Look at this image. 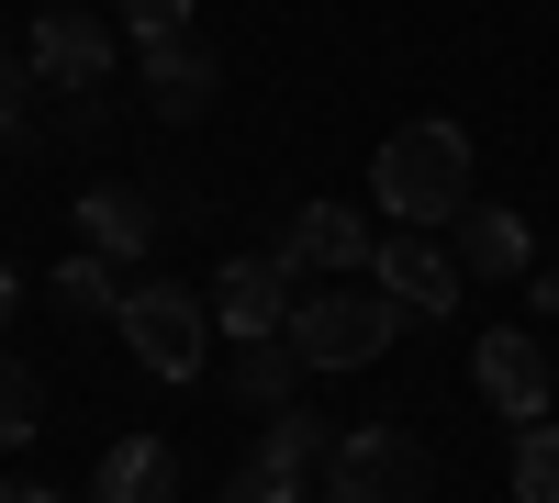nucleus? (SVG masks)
Masks as SVG:
<instances>
[{"instance_id":"nucleus-1","label":"nucleus","mask_w":559,"mask_h":503,"mask_svg":"<svg viewBox=\"0 0 559 503\" xmlns=\"http://www.w3.org/2000/svg\"><path fill=\"white\" fill-rule=\"evenodd\" d=\"M369 191H381V213L392 224H459L471 213V134H459L448 112H426V123H392L381 134V157H369Z\"/></svg>"},{"instance_id":"nucleus-2","label":"nucleus","mask_w":559,"mask_h":503,"mask_svg":"<svg viewBox=\"0 0 559 503\" xmlns=\"http://www.w3.org/2000/svg\"><path fill=\"white\" fill-rule=\"evenodd\" d=\"M292 358L302 370H369L392 336H403V302L392 291H292Z\"/></svg>"},{"instance_id":"nucleus-3","label":"nucleus","mask_w":559,"mask_h":503,"mask_svg":"<svg viewBox=\"0 0 559 503\" xmlns=\"http://www.w3.org/2000/svg\"><path fill=\"white\" fill-rule=\"evenodd\" d=\"M112 336L134 347V370H157V381H202V347H213V302H202V291H168V280H146V291H123Z\"/></svg>"},{"instance_id":"nucleus-4","label":"nucleus","mask_w":559,"mask_h":503,"mask_svg":"<svg viewBox=\"0 0 559 503\" xmlns=\"http://www.w3.org/2000/svg\"><path fill=\"white\" fill-rule=\"evenodd\" d=\"M324 503H426V447L403 426H347L324 459Z\"/></svg>"},{"instance_id":"nucleus-5","label":"nucleus","mask_w":559,"mask_h":503,"mask_svg":"<svg viewBox=\"0 0 559 503\" xmlns=\"http://www.w3.org/2000/svg\"><path fill=\"white\" fill-rule=\"evenodd\" d=\"M471 381H481L492 415H515V426H537V415H548V392H559L548 347H537V336H515V325H492V336L471 347Z\"/></svg>"},{"instance_id":"nucleus-6","label":"nucleus","mask_w":559,"mask_h":503,"mask_svg":"<svg viewBox=\"0 0 559 503\" xmlns=\"http://www.w3.org/2000/svg\"><path fill=\"white\" fill-rule=\"evenodd\" d=\"M213 313H224V336H280V325H292V258H280V247H258V258H224V280L202 291Z\"/></svg>"},{"instance_id":"nucleus-7","label":"nucleus","mask_w":559,"mask_h":503,"mask_svg":"<svg viewBox=\"0 0 559 503\" xmlns=\"http://www.w3.org/2000/svg\"><path fill=\"white\" fill-rule=\"evenodd\" d=\"M369 268H381V291H392L403 313H459V280H471V268H459V247L414 236V224H392V247L369 258Z\"/></svg>"},{"instance_id":"nucleus-8","label":"nucleus","mask_w":559,"mask_h":503,"mask_svg":"<svg viewBox=\"0 0 559 503\" xmlns=\"http://www.w3.org/2000/svg\"><path fill=\"white\" fill-rule=\"evenodd\" d=\"M23 57H34V79H57V89H102L112 79V23L102 12H45Z\"/></svg>"},{"instance_id":"nucleus-9","label":"nucleus","mask_w":559,"mask_h":503,"mask_svg":"<svg viewBox=\"0 0 559 503\" xmlns=\"http://www.w3.org/2000/svg\"><path fill=\"white\" fill-rule=\"evenodd\" d=\"M134 79H146V112H168V123H202L213 112V57H202V45L191 34H179V45H146V57H134Z\"/></svg>"},{"instance_id":"nucleus-10","label":"nucleus","mask_w":559,"mask_h":503,"mask_svg":"<svg viewBox=\"0 0 559 503\" xmlns=\"http://www.w3.org/2000/svg\"><path fill=\"white\" fill-rule=\"evenodd\" d=\"M280 258L324 280V268H358V258H381V247H369V224H358L347 202H302L292 224H280Z\"/></svg>"},{"instance_id":"nucleus-11","label":"nucleus","mask_w":559,"mask_h":503,"mask_svg":"<svg viewBox=\"0 0 559 503\" xmlns=\"http://www.w3.org/2000/svg\"><path fill=\"white\" fill-rule=\"evenodd\" d=\"M90 503H179V447L168 436H112V459L90 470Z\"/></svg>"},{"instance_id":"nucleus-12","label":"nucleus","mask_w":559,"mask_h":503,"mask_svg":"<svg viewBox=\"0 0 559 503\" xmlns=\"http://www.w3.org/2000/svg\"><path fill=\"white\" fill-rule=\"evenodd\" d=\"M146 236H157L146 191H123V179H102V191H79V247H90V258H146Z\"/></svg>"},{"instance_id":"nucleus-13","label":"nucleus","mask_w":559,"mask_h":503,"mask_svg":"<svg viewBox=\"0 0 559 503\" xmlns=\"http://www.w3.org/2000/svg\"><path fill=\"white\" fill-rule=\"evenodd\" d=\"M459 268L526 280V213H503V202H471V213H459Z\"/></svg>"},{"instance_id":"nucleus-14","label":"nucleus","mask_w":559,"mask_h":503,"mask_svg":"<svg viewBox=\"0 0 559 503\" xmlns=\"http://www.w3.org/2000/svg\"><path fill=\"white\" fill-rule=\"evenodd\" d=\"M324 436H336V426H313V415H292V403H280V415H269V436L247 447V459H269V470H302V481H313V459H336Z\"/></svg>"},{"instance_id":"nucleus-15","label":"nucleus","mask_w":559,"mask_h":503,"mask_svg":"<svg viewBox=\"0 0 559 503\" xmlns=\"http://www.w3.org/2000/svg\"><path fill=\"white\" fill-rule=\"evenodd\" d=\"M292 381H302V358H292V336H258V347L236 358V392L258 403V415H280V403H292Z\"/></svg>"},{"instance_id":"nucleus-16","label":"nucleus","mask_w":559,"mask_h":503,"mask_svg":"<svg viewBox=\"0 0 559 503\" xmlns=\"http://www.w3.org/2000/svg\"><path fill=\"white\" fill-rule=\"evenodd\" d=\"M515 503H559V426L548 415L515 436Z\"/></svg>"},{"instance_id":"nucleus-17","label":"nucleus","mask_w":559,"mask_h":503,"mask_svg":"<svg viewBox=\"0 0 559 503\" xmlns=\"http://www.w3.org/2000/svg\"><path fill=\"white\" fill-rule=\"evenodd\" d=\"M57 302H68V313H90V325H112V313H123L112 258H68V268H57Z\"/></svg>"},{"instance_id":"nucleus-18","label":"nucleus","mask_w":559,"mask_h":503,"mask_svg":"<svg viewBox=\"0 0 559 503\" xmlns=\"http://www.w3.org/2000/svg\"><path fill=\"white\" fill-rule=\"evenodd\" d=\"M34 426H45V392H34V370H23V358L0 347V447H23Z\"/></svg>"},{"instance_id":"nucleus-19","label":"nucleus","mask_w":559,"mask_h":503,"mask_svg":"<svg viewBox=\"0 0 559 503\" xmlns=\"http://www.w3.org/2000/svg\"><path fill=\"white\" fill-rule=\"evenodd\" d=\"M123 12V34H134V57H146V45H179L191 34V0H112Z\"/></svg>"},{"instance_id":"nucleus-20","label":"nucleus","mask_w":559,"mask_h":503,"mask_svg":"<svg viewBox=\"0 0 559 503\" xmlns=\"http://www.w3.org/2000/svg\"><path fill=\"white\" fill-rule=\"evenodd\" d=\"M224 503H302V470H269V459H247L236 481H224Z\"/></svg>"},{"instance_id":"nucleus-21","label":"nucleus","mask_w":559,"mask_h":503,"mask_svg":"<svg viewBox=\"0 0 559 503\" xmlns=\"http://www.w3.org/2000/svg\"><path fill=\"white\" fill-rule=\"evenodd\" d=\"M23 68H34V57H0V134H12V123H23V89H34Z\"/></svg>"},{"instance_id":"nucleus-22","label":"nucleus","mask_w":559,"mask_h":503,"mask_svg":"<svg viewBox=\"0 0 559 503\" xmlns=\"http://www.w3.org/2000/svg\"><path fill=\"white\" fill-rule=\"evenodd\" d=\"M0 503H57V481H0Z\"/></svg>"},{"instance_id":"nucleus-23","label":"nucleus","mask_w":559,"mask_h":503,"mask_svg":"<svg viewBox=\"0 0 559 503\" xmlns=\"http://www.w3.org/2000/svg\"><path fill=\"white\" fill-rule=\"evenodd\" d=\"M12 302H23V280H12V268H0V325H12Z\"/></svg>"},{"instance_id":"nucleus-24","label":"nucleus","mask_w":559,"mask_h":503,"mask_svg":"<svg viewBox=\"0 0 559 503\" xmlns=\"http://www.w3.org/2000/svg\"><path fill=\"white\" fill-rule=\"evenodd\" d=\"M537 302H548V313H559V268H537Z\"/></svg>"}]
</instances>
